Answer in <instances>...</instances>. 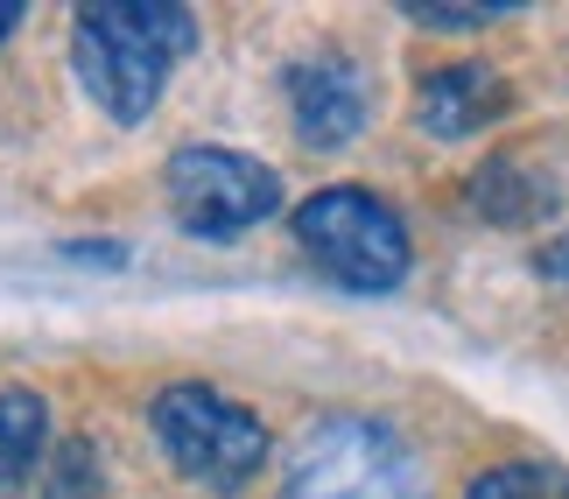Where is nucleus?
I'll use <instances>...</instances> for the list:
<instances>
[{
  "mask_svg": "<svg viewBox=\"0 0 569 499\" xmlns=\"http://www.w3.org/2000/svg\"><path fill=\"white\" fill-rule=\"evenodd\" d=\"M148 429H156L162 458L177 465L190 486H204L218 499H232L268 465V422H260L253 408H239L232 395L197 387V380L162 387V395L148 401Z\"/></svg>",
  "mask_w": 569,
  "mask_h": 499,
  "instance_id": "nucleus-4",
  "label": "nucleus"
},
{
  "mask_svg": "<svg viewBox=\"0 0 569 499\" xmlns=\"http://www.w3.org/2000/svg\"><path fill=\"white\" fill-rule=\"evenodd\" d=\"M197 50V14L177 0H99L71 21V63L92 106L120 127H141L169 92L177 63Z\"/></svg>",
  "mask_w": 569,
  "mask_h": 499,
  "instance_id": "nucleus-1",
  "label": "nucleus"
},
{
  "mask_svg": "<svg viewBox=\"0 0 569 499\" xmlns=\"http://www.w3.org/2000/svg\"><path fill=\"white\" fill-rule=\"evenodd\" d=\"M162 190H169V219H177L190 240H211V247L253 232L289 198L281 177L260 156H239V148H218V141L177 148V156L162 162Z\"/></svg>",
  "mask_w": 569,
  "mask_h": 499,
  "instance_id": "nucleus-5",
  "label": "nucleus"
},
{
  "mask_svg": "<svg viewBox=\"0 0 569 499\" xmlns=\"http://www.w3.org/2000/svg\"><path fill=\"white\" fill-rule=\"evenodd\" d=\"M21 14H29V8H21V0H0V42H8V36L21 29Z\"/></svg>",
  "mask_w": 569,
  "mask_h": 499,
  "instance_id": "nucleus-14",
  "label": "nucleus"
},
{
  "mask_svg": "<svg viewBox=\"0 0 569 499\" xmlns=\"http://www.w3.org/2000/svg\"><path fill=\"white\" fill-rule=\"evenodd\" d=\"M281 99H289V127L310 156H338L366 134L373 120V78L345 50H310L281 71Z\"/></svg>",
  "mask_w": 569,
  "mask_h": 499,
  "instance_id": "nucleus-6",
  "label": "nucleus"
},
{
  "mask_svg": "<svg viewBox=\"0 0 569 499\" xmlns=\"http://www.w3.org/2000/svg\"><path fill=\"white\" fill-rule=\"evenodd\" d=\"M520 0H401V14L429 36H465V29H492L507 21Z\"/></svg>",
  "mask_w": 569,
  "mask_h": 499,
  "instance_id": "nucleus-12",
  "label": "nucleus"
},
{
  "mask_svg": "<svg viewBox=\"0 0 569 499\" xmlns=\"http://www.w3.org/2000/svg\"><path fill=\"white\" fill-rule=\"evenodd\" d=\"M507 113H513V84L486 57H457L415 78V127L429 141H471Z\"/></svg>",
  "mask_w": 569,
  "mask_h": 499,
  "instance_id": "nucleus-7",
  "label": "nucleus"
},
{
  "mask_svg": "<svg viewBox=\"0 0 569 499\" xmlns=\"http://www.w3.org/2000/svg\"><path fill=\"white\" fill-rule=\"evenodd\" d=\"M465 499H569V465H549V458L492 465L465 486Z\"/></svg>",
  "mask_w": 569,
  "mask_h": 499,
  "instance_id": "nucleus-10",
  "label": "nucleus"
},
{
  "mask_svg": "<svg viewBox=\"0 0 569 499\" xmlns=\"http://www.w3.org/2000/svg\"><path fill=\"white\" fill-rule=\"evenodd\" d=\"M535 268L549 275V281H569V232H556V240L535 253Z\"/></svg>",
  "mask_w": 569,
  "mask_h": 499,
  "instance_id": "nucleus-13",
  "label": "nucleus"
},
{
  "mask_svg": "<svg viewBox=\"0 0 569 499\" xmlns=\"http://www.w3.org/2000/svg\"><path fill=\"white\" fill-rule=\"evenodd\" d=\"M471 211H486L492 226H535L556 211V183L549 177H528V162L520 156H492L486 169L471 177Z\"/></svg>",
  "mask_w": 569,
  "mask_h": 499,
  "instance_id": "nucleus-8",
  "label": "nucleus"
},
{
  "mask_svg": "<svg viewBox=\"0 0 569 499\" xmlns=\"http://www.w3.org/2000/svg\"><path fill=\"white\" fill-rule=\"evenodd\" d=\"M296 247L317 260V275H331L352 296H393L415 268L401 211L359 183H331L317 198H302L296 204Z\"/></svg>",
  "mask_w": 569,
  "mask_h": 499,
  "instance_id": "nucleus-3",
  "label": "nucleus"
},
{
  "mask_svg": "<svg viewBox=\"0 0 569 499\" xmlns=\"http://www.w3.org/2000/svg\"><path fill=\"white\" fill-rule=\"evenodd\" d=\"M281 499H436L415 443L380 416H323L302 429Z\"/></svg>",
  "mask_w": 569,
  "mask_h": 499,
  "instance_id": "nucleus-2",
  "label": "nucleus"
},
{
  "mask_svg": "<svg viewBox=\"0 0 569 499\" xmlns=\"http://www.w3.org/2000/svg\"><path fill=\"white\" fill-rule=\"evenodd\" d=\"M42 499H106V465L92 437L57 443V458L42 465Z\"/></svg>",
  "mask_w": 569,
  "mask_h": 499,
  "instance_id": "nucleus-11",
  "label": "nucleus"
},
{
  "mask_svg": "<svg viewBox=\"0 0 569 499\" xmlns=\"http://www.w3.org/2000/svg\"><path fill=\"white\" fill-rule=\"evenodd\" d=\"M42 450H50V401L29 387H0V499L29 479Z\"/></svg>",
  "mask_w": 569,
  "mask_h": 499,
  "instance_id": "nucleus-9",
  "label": "nucleus"
}]
</instances>
